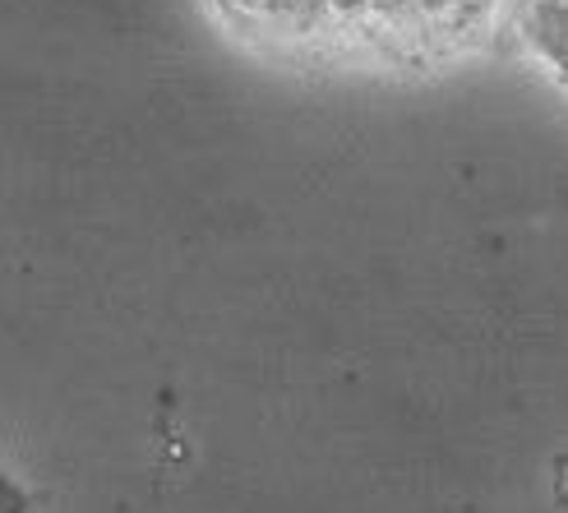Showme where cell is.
I'll return each mask as SVG.
<instances>
[{"mask_svg":"<svg viewBox=\"0 0 568 513\" xmlns=\"http://www.w3.org/2000/svg\"><path fill=\"white\" fill-rule=\"evenodd\" d=\"M28 504H23V495L10 486V481L6 476H0V513H23Z\"/></svg>","mask_w":568,"mask_h":513,"instance_id":"277c9868","label":"cell"},{"mask_svg":"<svg viewBox=\"0 0 568 513\" xmlns=\"http://www.w3.org/2000/svg\"><path fill=\"white\" fill-rule=\"evenodd\" d=\"M328 10H333V14H343V19H356V14L371 10V0H328Z\"/></svg>","mask_w":568,"mask_h":513,"instance_id":"5b68a950","label":"cell"},{"mask_svg":"<svg viewBox=\"0 0 568 513\" xmlns=\"http://www.w3.org/2000/svg\"><path fill=\"white\" fill-rule=\"evenodd\" d=\"M523 33L531 51L568 83V0H531Z\"/></svg>","mask_w":568,"mask_h":513,"instance_id":"7a4b0ae2","label":"cell"},{"mask_svg":"<svg viewBox=\"0 0 568 513\" xmlns=\"http://www.w3.org/2000/svg\"><path fill=\"white\" fill-rule=\"evenodd\" d=\"M217 6L226 19L264 33H310L333 14L328 0H217Z\"/></svg>","mask_w":568,"mask_h":513,"instance_id":"6da1fadb","label":"cell"},{"mask_svg":"<svg viewBox=\"0 0 568 513\" xmlns=\"http://www.w3.org/2000/svg\"><path fill=\"white\" fill-rule=\"evenodd\" d=\"M444 0H371V10L384 14V19H420V14H430L439 10Z\"/></svg>","mask_w":568,"mask_h":513,"instance_id":"3957f363","label":"cell"}]
</instances>
